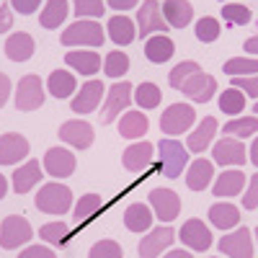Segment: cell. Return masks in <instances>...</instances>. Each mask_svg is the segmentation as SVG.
Here are the masks:
<instances>
[{
  "mask_svg": "<svg viewBox=\"0 0 258 258\" xmlns=\"http://www.w3.org/2000/svg\"><path fill=\"white\" fill-rule=\"evenodd\" d=\"M59 41L64 47H101L103 44V29L96 21H75L73 26H68L62 31Z\"/></svg>",
  "mask_w": 258,
  "mask_h": 258,
  "instance_id": "6da1fadb",
  "label": "cell"
},
{
  "mask_svg": "<svg viewBox=\"0 0 258 258\" xmlns=\"http://www.w3.org/2000/svg\"><path fill=\"white\" fill-rule=\"evenodd\" d=\"M73 207V191L62 183H44L36 191V209L47 214H64Z\"/></svg>",
  "mask_w": 258,
  "mask_h": 258,
  "instance_id": "7a4b0ae2",
  "label": "cell"
},
{
  "mask_svg": "<svg viewBox=\"0 0 258 258\" xmlns=\"http://www.w3.org/2000/svg\"><path fill=\"white\" fill-rule=\"evenodd\" d=\"M158 153H160V173L165 178H178L181 170L186 168V160H188L186 147L178 140L165 137L158 142Z\"/></svg>",
  "mask_w": 258,
  "mask_h": 258,
  "instance_id": "3957f363",
  "label": "cell"
},
{
  "mask_svg": "<svg viewBox=\"0 0 258 258\" xmlns=\"http://www.w3.org/2000/svg\"><path fill=\"white\" fill-rule=\"evenodd\" d=\"M194 121H197V111L188 103H170L160 116V129L163 135L176 137V135H183L186 129H191Z\"/></svg>",
  "mask_w": 258,
  "mask_h": 258,
  "instance_id": "277c9868",
  "label": "cell"
},
{
  "mask_svg": "<svg viewBox=\"0 0 258 258\" xmlns=\"http://www.w3.org/2000/svg\"><path fill=\"white\" fill-rule=\"evenodd\" d=\"M31 235L34 232H31L29 220L21 217V214H11V217H6L3 225H0V245L6 250H16L24 243H29Z\"/></svg>",
  "mask_w": 258,
  "mask_h": 258,
  "instance_id": "5b68a950",
  "label": "cell"
},
{
  "mask_svg": "<svg viewBox=\"0 0 258 258\" xmlns=\"http://www.w3.org/2000/svg\"><path fill=\"white\" fill-rule=\"evenodd\" d=\"M44 103V88H41L39 75H24L16 88V109L18 111H34Z\"/></svg>",
  "mask_w": 258,
  "mask_h": 258,
  "instance_id": "8992f818",
  "label": "cell"
},
{
  "mask_svg": "<svg viewBox=\"0 0 258 258\" xmlns=\"http://www.w3.org/2000/svg\"><path fill=\"white\" fill-rule=\"evenodd\" d=\"M132 85L129 83H116L109 88V96H106V103H103V124H111L119 119V114H124L129 109V103H132Z\"/></svg>",
  "mask_w": 258,
  "mask_h": 258,
  "instance_id": "52a82bcc",
  "label": "cell"
},
{
  "mask_svg": "<svg viewBox=\"0 0 258 258\" xmlns=\"http://www.w3.org/2000/svg\"><path fill=\"white\" fill-rule=\"evenodd\" d=\"M168 29L170 26L165 24V18H163L160 3H155V0H145V3L140 6V11H137V34L147 39L150 34H163Z\"/></svg>",
  "mask_w": 258,
  "mask_h": 258,
  "instance_id": "ba28073f",
  "label": "cell"
},
{
  "mask_svg": "<svg viewBox=\"0 0 258 258\" xmlns=\"http://www.w3.org/2000/svg\"><path fill=\"white\" fill-rule=\"evenodd\" d=\"M59 140L62 142H68L73 145L75 150H88L96 140V132H93V126L88 121H83V119H70V121H64L59 126Z\"/></svg>",
  "mask_w": 258,
  "mask_h": 258,
  "instance_id": "9c48e42d",
  "label": "cell"
},
{
  "mask_svg": "<svg viewBox=\"0 0 258 258\" xmlns=\"http://www.w3.org/2000/svg\"><path fill=\"white\" fill-rule=\"evenodd\" d=\"M214 91H217V80L207 73H202V70L194 73L191 78H186L183 85H181V93L186 98H191L194 103H207L214 96Z\"/></svg>",
  "mask_w": 258,
  "mask_h": 258,
  "instance_id": "30bf717a",
  "label": "cell"
},
{
  "mask_svg": "<svg viewBox=\"0 0 258 258\" xmlns=\"http://www.w3.org/2000/svg\"><path fill=\"white\" fill-rule=\"evenodd\" d=\"M220 253L227 258H253V238L248 227H238L220 240Z\"/></svg>",
  "mask_w": 258,
  "mask_h": 258,
  "instance_id": "8fae6325",
  "label": "cell"
},
{
  "mask_svg": "<svg viewBox=\"0 0 258 258\" xmlns=\"http://www.w3.org/2000/svg\"><path fill=\"white\" fill-rule=\"evenodd\" d=\"M150 207L155 209V214L163 222H173L181 212V199H178L176 191L155 188V191H150Z\"/></svg>",
  "mask_w": 258,
  "mask_h": 258,
  "instance_id": "7c38bea8",
  "label": "cell"
},
{
  "mask_svg": "<svg viewBox=\"0 0 258 258\" xmlns=\"http://www.w3.org/2000/svg\"><path fill=\"white\" fill-rule=\"evenodd\" d=\"M176 235L170 227H158V230H150L145 238L140 240V255L142 258H158L160 253H165L170 245H173Z\"/></svg>",
  "mask_w": 258,
  "mask_h": 258,
  "instance_id": "4fadbf2b",
  "label": "cell"
},
{
  "mask_svg": "<svg viewBox=\"0 0 258 258\" xmlns=\"http://www.w3.org/2000/svg\"><path fill=\"white\" fill-rule=\"evenodd\" d=\"M29 155V140L24 135L8 132L0 137V165H16Z\"/></svg>",
  "mask_w": 258,
  "mask_h": 258,
  "instance_id": "5bb4252c",
  "label": "cell"
},
{
  "mask_svg": "<svg viewBox=\"0 0 258 258\" xmlns=\"http://www.w3.org/2000/svg\"><path fill=\"white\" fill-rule=\"evenodd\" d=\"M41 163H44L47 173L54 176V178H68V176H73V170H75V155L70 153V150H64V147L47 150V155H44Z\"/></svg>",
  "mask_w": 258,
  "mask_h": 258,
  "instance_id": "9a60e30c",
  "label": "cell"
},
{
  "mask_svg": "<svg viewBox=\"0 0 258 258\" xmlns=\"http://www.w3.org/2000/svg\"><path fill=\"white\" fill-rule=\"evenodd\" d=\"M212 158H214L217 165H243L248 160V153H245L243 142L232 140V137H222L217 145H214Z\"/></svg>",
  "mask_w": 258,
  "mask_h": 258,
  "instance_id": "2e32d148",
  "label": "cell"
},
{
  "mask_svg": "<svg viewBox=\"0 0 258 258\" xmlns=\"http://www.w3.org/2000/svg\"><path fill=\"white\" fill-rule=\"evenodd\" d=\"M101 98H103V83L101 80H88L75 93L70 109L75 114H91V111H96V106L101 103Z\"/></svg>",
  "mask_w": 258,
  "mask_h": 258,
  "instance_id": "e0dca14e",
  "label": "cell"
},
{
  "mask_svg": "<svg viewBox=\"0 0 258 258\" xmlns=\"http://www.w3.org/2000/svg\"><path fill=\"white\" fill-rule=\"evenodd\" d=\"M178 238H181V243L188 245L191 250H209V245H212V232H209V227H207L202 220H188V222H183Z\"/></svg>",
  "mask_w": 258,
  "mask_h": 258,
  "instance_id": "ac0fdd59",
  "label": "cell"
},
{
  "mask_svg": "<svg viewBox=\"0 0 258 258\" xmlns=\"http://www.w3.org/2000/svg\"><path fill=\"white\" fill-rule=\"evenodd\" d=\"M160 11L165 24L173 29H186L194 18V6L188 0H165V3H160Z\"/></svg>",
  "mask_w": 258,
  "mask_h": 258,
  "instance_id": "d6986e66",
  "label": "cell"
},
{
  "mask_svg": "<svg viewBox=\"0 0 258 258\" xmlns=\"http://www.w3.org/2000/svg\"><path fill=\"white\" fill-rule=\"evenodd\" d=\"M6 57L8 59H13V62H26V59H31L34 57V49H36V44H34V36L31 34H26V31H16V34H11L8 39H6Z\"/></svg>",
  "mask_w": 258,
  "mask_h": 258,
  "instance_id": "ffe728a7",
  "label": "cell"
},
{
  "mask_svg": "<svg viewBox=\"0 0 258 258\" xmlns=\"http://www.w3.org/2000/svg\"><path fill=\"white\" fill-rule=\"evenodd\" d=\"M155 158V147L150 145V142H135V145H129L124 150V155H121V163L126 170H142L147 168L150 163H153Z\"/></svg>",
  "mask_w": 258,
  "mask_h": 258,
  "instance_id": "44dd1931",
  "label": "cell"
},
{
  "mask_svg": "<svg viewBox=\"0 0 258 258\" xmlns=\"http://www.w3.org/2000/svg\"><path fill=\"white\" fill-rule=\"evenodd\" d=\"M64 62L70 64V68H75V73H80V75H96L98 70H101V64H103V59H101V54L98 52H88V49H78V52H68L64 54Z\"/></svg>",
  "mask_w": 258,
  "mask_h": 258,
  "instance_id": "7402d4cb",
  "label": "cell"
},
{
  "mask_svg": "<svg viewBox=\"0 0 258 258\" xmlns=\"http://www.w3.org/2000/svg\"><path fill=\"white\" fill-rule=\"evenodd\" d=\"M217 135V119L214 116H207L199 121L197 129H191V135L186 140V147L191 150V153H204V150L212 145V137Z\"/></svg>",
  "mask_w": 258,
  "mask_h": 258,
  "instance_id": "603a6c76",
  "label": "cell"
},
{
  "mask_svg": "<svg viewBox=\"0 0 258 258\" xmlns=\"http://www.w3.org/2000/svg\"><path fill=\"white\" fill-rule=\"evenodd\" d=\"M41 181V163L39 160H26V165H18L13 170V191L26 194Z\"/></svg>",
  "mask_w": 258,
  "mask_h": 258,
  "instance_id": "cb8c5ba5",
  "label": "cell"
},
{
  "mask_svg": "<svg viewBox=\"0 0 258 258\" xmlns=\"http://www.w3.org/2000/svg\"><path fill=\"white\" fill-rule=\"evenodd\" d=\"M124 225H126L129 232H147L153 227V212H150V207L142 204V202L129 204L126 212H124Z\"/></svg>",
  "mask_w": 258,
  "mask_h": 258,
  "instance_id": "d4e9b609",
  "label": "cell"
},
{
  "mask_svg": "<svg viewBox=\"0 0 258 258\" xmlns=\"http://www.w3.org/2000/svg\"><path fill=\"white\" fill-rule=\"evenodd\" d=\"M173 54H176V44H173L168 36H163V34L147 36V41H145V57H147L150 62L163 64V62H168Z\"/></svg>",
  "mask_w": 258,
  "mask_h": 258,
  "instance_id": "484cf974",
  "label": "cell"
},
{
  "mask_svg": "<svg viewBox=\"0 0 258 258\" xmlns=\"http://www.w3.org/2000/svg\"><path fill=\"white\" fill-rule=\"evenodd\" d=\"M209 220L217 230H232L240 222V209L230 202H217L209 207Z\"/></svg>",
  "mask_w": 258,
  "mask_h": 258,
  "instance_id": "4316f807",
  "label": "cell"
},
{
  "mask_svg": "<svg viewBox=\"0 0 258 258\" xmlns=\"http://www.w3.org/2000/svg\"><path fill=\"white\" fill-rule=\"evenodd\" d=\"M243 186H245V173H243V170H222L220 178L214 181L212 194H214V197H220V199H225V197H235V194H240Z\"/></svg>",
  "mask_w": 258,
  "mask_h": 258,
  "instance_id": "83f0119b",
  "label": "cell"
},
{
  "mask_svg": "<svg viewBox=\"0 0 258 258\" xmlns=\"http://www.w3.org/2000/svg\"><path fill=\"white\" fill-rule=\"evenodd\" d=\"M212 173H214L212 160H207V158L194 160L191 168L186 170V186H188L191 191H204V188L212 183Z\"/></svg>",
  "mask_w": 258,
  "mask_h": 258,
  "instance_id": "f1b7e54d",
  "label": "cell"
},
{
  "mask_svg": "<svg viewBox=\"0 0 258 258\" xmlns=\"http://www.w3.org/2000/svg\"><path fill=\"white\" fill-rule=\"evenodd\" d=\"M109 36H111L114 44L126 47V44H132L135 36H137V24H132L129 16H114V18H109Z\"/></svg>",
  "mask_w": 258,
  "mask_h": 258,
  "instance_id": "f546056e",
  "label": "cell"
},
{
  "mask_svg": "<svg viewBox=\"0 0 258 258\" xmlns=\"http://www.w3.org/2000/svg\"><path fill=\"white\" fill-rule=\"evenodd\" d=\"M147 132V116L145 111H124L119 119V135L124 140H140Z\"/></svg>",
  "mask_w": 258,
  "mask_h": 258,
  "instance_id": "4dcf8cb0",
  "label": "cell"
},
{
  "mask_svg": "<svg viewBox=\"0 0 258 258\" xmlns=\"http://www.w3.org/2000/svg\"><path fill=\"white\" fill-rule=\"evenodd\" d=\"M64 18H68V0H47V6L41 8L39 24L49 31V29L62 26Z\"/></svg>",
  "mask_w": 258,
  "mask_h": 258,
  "instance_id": "1f68e13d",
  "label": "cell"
},
{
  "mask_svg": "<svg viewBox=\"0 0 258 258\" xmlns=\"http://www.w3.org/2000/svg\"><path fill=\"white\" fill-rule=\"evenodd\" d=\"M75 78L68 73V70H54L47 80V91L54 96V98H70L75 93Z\"/></svg>",
  "mask_w": 258,
  "mask_h": 258,
  "instance_id": "d6a6232c",
  "label": "cell"
},
{
  "mask_svg": "<svg viewBox=\"0 0 258 258\" xmlns=\"http://www.w3.org/2000/svg\"><path fill=\"white\" fill-rule=\"evenodd\" d=\"M222 132L227 137H253L258 132V116H235L222 126Z\"/></svg>",
  "mask_w": 258,
  "mask_h": 258,
  "instance_id": "836d02e7",
  "label": "cell"
},
{
  "mask_svg": "<svg viewBox=\"0 0 258 258\" xmlns=\"http://www.w3.org/2000/svg\"><path fill=\"white\" fill-rule=\"evenodd\" d=\"M225 75L230 78H248V75H258V59L250 57H232L222 64Z\"/></svg>",
  "mask_w": 258,
  "mask_h": 258,
  "instance_id": "e575fe53",
  "label": "cell"
},
{
  "mask_svg": "<svg viewBox=\"0 0 258 258\" xmlns=\"http://www.w3.org/2000/svg\"><path fill=\"white\" fill-rule=\"evenodd\" d=\"M132 98L137 101L140 109H155V106H160V101H163V93H160V88L155 83H142V85H137Z\"/></svg>",
  "mask_w": 258,
  "mask_h": 258,
  "instance_id": "d590c367",
  "label": "cell"
},
{
  "mask_svg": "<svg viewBox=\"0 0 258 258\" xmlns=\"http://www.w3.org/2000/svg\"><path fill=\"white\" fill-rule=\"evenodd\" d=\"M243 109H245V93H243L240 88H227V91L220 96V111H222V114L238 116Z\"/></svg>",
  "mask_w": 258,
  "mask_h": 258,
  "instance_id": "8d00e7d4",
  "label": "cell"
},
{
  "mask_svg": "<svg viewBox=\"0 0 258 258\" xmlns=\"http://www.w3.org/2000/svg\"><path fill=\"white\" fill-rule=\"evenodd\" d=\"M101 204H103V199L98 197V194H85V197H80L78 204H75L73 220H75V222H83V220L93 217V214L101 209Z\"/></svg>",
  "mask_w": 258,
  "mask_h": 258,
  "instance_id": "74e56055",
  "label": "cell"
},
{
  "mask_svg": "<svg viewBox=\"0 0 258 258\" xmlns=\"http://www.w3.org/2000/svg\"><path fill=\"white\" fill-rule=\"evenodd\" d=\"M109 78H121V75H126V70H129V57L124 54V52H119V49H114V52H109L103 57V68H101Z\"/></svg>",
  "mask_w": 258,
  "mask_h": 258,
  "instance_id": "f35d334b",
  "label": "cell"
},
{
  "mask_svg": "<svg viewBox=\"0 0 258 258\" xmlns=\"http://www.w3.org/2000/svg\"><path fill=\"white\" fill-rule=\"evenodd\" d=\"M194 31H197V39H199V41H204V44H212V41L220 39V21L212 18V16H204V18L197 21Z\"/></svg>",
  "mask_w": 258,
  "mask_h": 258,
  "instance_id": "ab89813d",
  "label": "cell"
},
{
  "mask_svg": "<svg viewBox=\"0 0 258 258\" xmlns=\"http://www.w3.org/2000/svg\"><path fill=\"white\" fill-rule=\"evenodd\" d=\"M202 68L197 62H191V59H186V62H181V64H176L173 70H170V75H168V83H170V88H176V91H181V85H183V80L186 78H191L194 73H199Z\"/></svg>",
  "mask_w": 258,
  "mask_h": 258,
  "instance_id": "60d3db41",
  "label": "cell"
},
{
  "mask_svg": "<svg viewBox=\"0 0 258 258\" xmlns=\"http://www.w3.org/2000/svg\"><path fill=\"white\" fill-rule=\"evenodd\" d=\"M39 238L44 240V245H59L68 238V225L64 222H49L39 230Z\"/></svg>",
  "mask_w": 258,
  "mask_h": 258,
  "instance_id": "b9f144b4",
  "label": "cell"
},
{
  "mask_svg": "<svg viewBox=\"0 0 258 258\" xmlns=\"http://www.w3.org/2000/svg\"><path fill=\"white\" fill-rule=\"evenodd\" d=\"M73 11L78 18H98L106 13V6L103 0H73Z\"/></svg>",
  "mask_w": 258,
  "mask_h": 258,
  "instance_id": "7bdbcfd3",
  "label": "cell"
},
{
  "mask_svg": "<svg viewBox=\"0 0 258 258\" xmlns=\"http://www.w3.org/2000/svg\"><path fill=\"white\" fill-rule=\"evenodd\" d=\"M222 18L230 26H245L250 21V8L248 6H235V3L222 6Z\"/></svg>",
  "mask_w": 258,
  "mask_h": 258,
  "instance_id": "ee69618b",
  "label": "cell"
},
{
  "mask_svg": "<svg viewBox=\"0 0 258 258\" xmlns=\"http://www.w3.org/2000/svg\"><path fill=\"white\" fill-rule=\"evenodd\" d=\"M91 258H121V245L116 240H98L91 248Z\"/></svg>",
  "mask_w": 258,
  "mask_h": 258,
  "instance_id": "f6af8a7d",
  "label": "cell"
},
{
  "mask_svg": "<svg viewBox=\"0 0 258 258\" xmlns=\"http://www.w3.org/2000/svg\"><path fill=\"white\" fill-rule=\"evenodd\" d=\"M232 88H240L245 96H250L253 101H258V75H248V78H232Z\"/></svg>",
  "mask_w": 258,
  "mask_h": 258,
  "instance_id": "bcb514c9",
  "label": "cell"
},
{
  "mask_svg": "<svg viewBox=\"0 0 258 258\" xmlns=\"http://www.w3.org/2000/svg\"><path fill=\"white\" fill-rule=\"evenodd\" d=\"M18 258H57V253L49 245H29L18 253Z\"/></svg>",
  "mask_w": 258,
  "mask_h": 258,
  "instance_id": "7dc6e473",
  "label": "cell"
},
{
  "mask_svg": "<svg viewBox=\"0 0 258 258\" xmlns=\"http://www.w3.org/2000/svg\"><path fill=\"white\" fill-rule=\"evenodd\" d=\"M243 207H245V209H255V207H258V173L250 178L248 191L243 194Z\"/></svg>",
  "mask_w": 258,
  "mask_h": 258,
  "instance_id": "c3c4849f",
  "label": "cell"
},
{
  "mask_svg": "<svg viewBox=\"0 0 258 258\" xmlns=\"http://www.w3.org/2000/svg\"><path fill=\"white\" fill-rule=\"evenodd\" d=\"M11 6L18 11V13H24V16H31V13H36L39 11V6H41V0H11Z\"/></svg>",
  "mask_w": 258,
  "mask_h": 258,
  "instance_id": "681fc988",
  "label": "cell"
},
{
  "mask_svg": "<svg viewBox=\"0 0 258 258\" xmlns=\"http://www.w3.org/2000/svg\"><path fill=\"white\" fill-rule=\"evenodd\" d=\"M13 26V11L8 6H0V34H6Z\"/></svg>",
  "mask_w": 258,
  "mask_h": 258,
  "instance_id": "f907efd6",
  "label": "cell"
},
{
  "mask_svg": "<svg viewBox=\"0 0 258 258\" xmlns=\"http://www.w3.org/2000/svg\"><path fill=\"white\" fill-rule=\"evenodd\" d=\"M8 98H11V80H8V75L0 73V109L6 106Z\"/></svg>",
  "mask_w": 258,
  "mask_h": 258,
  "instance_id": "816d5d0a",
  "label": "cell"
},
{
  "mask_svg": "<svg viewBox=\"0 0 258 258\" xmlns=\"http://www.w3.org/2000/svg\"><path fill=\"white\" fill-rule=\"evenodd\" d=\"M140 3V0H109V8L114 11H129V8H135Z\"/></svg>",
  "mask_w": 258,
  "mask_h": 258,
  "instance_id": "f5cc1de1",
  "label": "cell"
},
{
  "mask_svg": "<svg viewBox=\"0 0 258 258\" xmlns=\"http://www.w3.org/2000/svg\"><path fill=\"white\" fill-rule=\"evenodd\" d=\"M255 26H258V21H255ZM243 49H245L248 54H258V34H255V36H250V39H245Z\"/></svg>",
  "mask_w": 258,
  "mask_h": 258,
  "instance_id": "db71d44e",
  "label": "cell"
},
{
  "mask_svg": "<svg viewBox=\"0 0 258 258\" xmlns=\"http://www.w3.org/2000/svg\"><path fill=\"white\" fill-rule=\"evenodd\" d=\"M163 258H194L188 250H170V253H165Z\"/></svg>",
  "mask_w": 258,
  "mask_h": 258,
  "instance_id": "11a10c76",
  "label": "cell"
},
{
  "mask_svg": "<svg viewBox=\"0 0 258 258\" xmlns=\"http://www.w3.org/2000/svg\"><path fill=\"white\" fill-rule=\"evenodd\" d=\"M250 160H253V165L258 168V137L253 140V147H250V155H248Z\"/></svg>",
  "mask_w": 258,
  "mask_h": 258,
  "instance_id": "9f6ffc18",
  "label": "cell"
},
{
  "mask_svg": "<svg viewBox=\"0 0 258 258\" xmlns=\"http://www.w3.org/2000/svg\"><path fill=\"white\" fill-rule=\"evenodd\" d=\"M6 191H8V181H6V176L0 173V199L6 197Z\"/></svg>",
  "mask_w": 258,
  "mask_h": 258,
  "instance_id": "6f0895ef",
  "label": "cell"
},
{
  "mask_svg": "<svg viewBox=\"0 0 258 258\" xmlns=\"http://www.w3.org/2000/svg\"><path fill=\"white\" fill-rule=\"evenodd\" d=\"M253 111H255V116H258V101L253 103Z\"/></svg>",
  "mask_w": 258,
  "mask_h": 258,
  "instance_id": "680465c9",
  "label": "cell"
},
{
  "mask_svg": "<svg viewBox=\"0 0 258 258\" xmlns=\"http://www.w3.org/2000/svg\"><path fill=\"white\" fill-rule=\"evenodd\" d=\"M255 240H258V227H255Z\"/></svg>",
  "mask_w": 258,
  "mask_h": 258,
  "instance_id": "91938a15",
  "label": "cell"
},
{
  "mask_svg": "<svg viewBox=\"0 0 258 258\" xmlns=\"http://www.w3.org/2000/svg\"><path fill=\"white\" fill-rule=\"evenodd\" d=\"M220 3H227V0H220ZM230 3H232V0H230Z\"/></svg>",
  "mask_w": 258,
  "mask_h": 258,
  "instance_id": "94428289",
  "label": "cell"
}]
</instances>
